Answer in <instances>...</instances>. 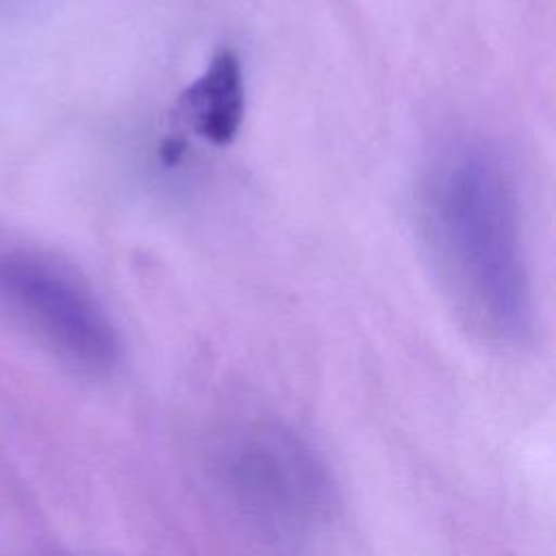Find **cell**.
<instances>
[{"instance_id": "3", "label": "cell", "mask_w": 556, "mask_h": 556, "mask_svg": "<svg viewBox=\"0 0 556 556\" xmlns=\"http://www.w3.org/2000/svg\"><path fill=\"white\" fill-rule=\"evenodd\" d=\"M226 478L243 508L278 532L311 530L334 504V484L319 454L280 426L245 430L226 456Z\"/></svg>"}, {"instance_id": "2", "label": "cell", "mask_w": 556, "mask_h": 556, "mask_svg": "<svg viewBox=\"0 0 556 556\" xmlns=\"http://www.w3.org/2000/svg\"><path fill=\"white\" fill-rule=\"evenodd\" d=\"M0 311L83 374L104 376L119 361V337L100 300L54 256L0 248Z\"/></svg>"}, {"instance_id": "1", "label": "cell", "mask_w": 556, "mask_h": 556, "mask_svg": "<svg viewBox=\"0 0 556 556\" xmlns=\"http://www.w3.org/2000/svg\"><path fill=\"white\" fill-rule=\"evenodd\" d=\"M419 219L434 267L482 334L519 343L532 328V287L515 169L500 146L456 135L430 156Z\"/></svg>"}, {"instance_id": "4", "label": "cell", "mask_w": 556, "mask_h": 556, "mask_svg": "<svg viewBox=\"0 0 556 556\" xmlns=\"http://www.w3.org/2000/svg\"><path fill=\"white\" fill-rule=\"evenodd\" d=\"M245 109L243 74L232 50L217 52L202 76L178 98L182 122L204 141L226 146L239 132Z\"/></svg>"}]
</instances>
